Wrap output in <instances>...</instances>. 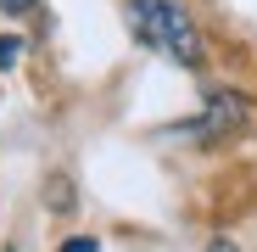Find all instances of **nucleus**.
Returning a JSON list of instances; mask_svg holds the SVG:
<instances>
[{"mask_svg": "<svg viewBox=\"0 0 257 252\" xmlns=\"http://www.w3.org/2000/svg\"><path fill=\"white\" fill-rule=\"evenodd\" d=\"M207 252H235V246H229V241H212V246H207Z\"/></svg>", "mask_w": 257, "mask_h": 252, "instance_id": "423d86ee", "label": "nucleus"}, {"mask_svg": "<svg viewBox=\"0 0 257 252\" xmlns=\"http://www.w3.org/2000/svg\"><path fill=\"white\" fill-rule=\"evenodd\" d=\"M201 118H207L201 129H240V123H251V118H257V101H246V96L224 90V96H207V112H201Z\"/></svg>", "mask_w": 257, "mask_h": 252, "instance_id": "f03ea898", "label": "nucleus"}, {"mask_svg": "<svg viewBox=\"0 0 257 252\" xmlns=\"http://www.w3.org/2000/svg\"><path fill=\"white\" fill-rule=\"evenodd\" d=\"M62 252H101V241H95V235H73Z\"/></svg>", "mask_w": 257, "mask_h": 252, "instance_id": "20e7f679", "label": "nucleus"}, {"mask_svg": "<svg viewBox=\"0 0 257 252\" xmlns=\"http://www.w3.org/2000/svg\"><path fill=\"white\" fill-rule=\"evenodd\" d=\"M17 62H23V39L6 34V39H0V67H17Z\"/></svg>", "mask_w": 257, "mask_h": 252, "instance_id": "7ed1b4c3", "label": "nucleus"}, {"mask_svg": "<svg viewBox=\"0 0 257 252\" xmlns=\"http://www.w3.org/2000/svg\"><path fill=\"white\" fill-rule=\"evenodd\" d=\"M39 6V0H0V12H6V17H23V12H34Z\"/></svg>", "mask_w": 257, "mask_h": 252, "instance_id": "39448f33", "label": "nucleus"}, {"mask_svg": "<svg viewBox=\"0 0 257 252\" xmlns=\"http://www.w3.org/2000/svg\"><path fill=\"white\" fill-rule=\"evenodd\" d=\"M128 28H135L140 45L174 56V62H185V67L201 62V39H196L190 17L174 6V0H135V6H128Z\"/></svg>", "mask_w": 257, "mask_h": 252, "instance_id": "f257e3e1", "label": "nucleus"}]
</instances>
